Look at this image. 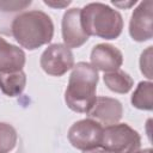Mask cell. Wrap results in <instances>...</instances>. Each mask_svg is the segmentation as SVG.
<instances>
[{"mask_svg": "<svg viewBox=\"0 0 153 153\" xmlns=\"http://www.w3.org/2000/svg\"><path fill=\"white\" fill-rule=\"evenodd\" d=\"M98 84L97 69L87 62H78L73 66L68 85L65 92L67 106L81 114H88L96 102V90Z\"/></svg>", "mask_w": 153, "mask_h": 153, "instance_id": "1", "label": "cell"}, {"mask_svg": "<svg viewBox=\"0 0 153 153\" xmlns=\"http://www.w3.org/2000/svg\"><path fill=\"white\" fill-rule=\"evenodd\" d=\"M12 35L16 41L29 50L49 43L54 36L51 18L42 11H27L12 22Z\"/></svg>", "mask_w": 153, "mask_h": 153, "instance_id": "2", "label": "cell"}, {"mask_svg": "<svg viewBox=\"0 0 153 153\" xmlns=\"http://www.w3.org/2000/svg\"><path fill=\"white\" fill-rule=\"evenodd\" d=\"M81 24L87 36L105 39L117 38L123 29L122 16L102 2H91L81 8Z\"/></svg>", "mask_w": 153, "mask_h": 153, "instance_id": "3", "label": "cell"}, {"mask_svg": "<svg viewBox=\"0 0 153 153\" xmlns=\"http://www.w3.org/2000/svg\"><path fill=\"white\" fill-rule=\"evenodd\" d=\"M140 146L139 133L127 123H116L103 129L100 147L110 153H137Z\"/></svg>", "mask_w": 153, "mask_h": 153, "instance_id": "4", "label": "cell"}, {"mask_svg": "<svg viewBox=\"0 0 153 153\" xmlns=\"http://www.w3.org/2000/svg\"><path fill=\"white\" fill-rule=\"evenodd\" d=\"M103 127L92 118H85L75 122L68 130L71 145L81 151H88L100 147Z\"/></svg>", "mask_w": 153, "mask_h": 153, "instance_id": "5", "label": "cell"}, {"mask_svg": "<svg viewBox=\"0 0 153 153\" xmlns=\"http://www.w3.org/2000/svg\"><path fill=\"white\" fill-rule=\"evenodd\" d=\"M42 69L54 76H61L74 66V56L68 47L55 43L49 45L41 55Z\"/></svg>", "mask_w": 153, "mask_h": 153, "instance_id": "6", "label": "cell"}, {"mask_svg": "<svg viewBox=\"0 0 153 153\" xmlns=\"http://www.w3.org/2000/svg\"><path fill=\"white\" fill-rule=\"evenodd\" d=\"M153 1L146 0L134 10L129 23V33L136 42L148 41L153 36Z\"/></svg>", "mask_w": 153, "mask_h": 153, "instance_id": "7", "label": "cell"}, {"mask_svg": "<svg viewBox=\"0 0 153 153\" xmlns=\"http://www.w3.org/2000/svg\"><path fill=\"white\" fill-rule=\"evenodd\" d=\"M81 8H71L62 18V38L68 48H79L87 42L88 36L81 24Z\"/></svg>", "mask_w": 153, "mask_h": 153, "instance_id": "8", "label": "cell"}, {"mask_svg": "<svg viewBox=\"0 0 153 153\" xmlns=\"http://www.w3.org/2000/svg\"><path fill=\"white\" fill-rule=\"evenodd\" d=\"M123 63L122 53L108 43L97 44L91 51V65L99 71L110 73L117 71Z\"/></svg>", "mask_w": 153, "mask_h": 153, "instance_id": "9", "label": "cell"}, {"mask_svg": "<svg viewBox=\"0 0 153 153\" xmlns=\"http://www.w3.org/2000/svg\"><path fill=\"white\" fill-rule=\"evenodd\" d=\"M122 114V104L117 99L109 97H97L93 106L88 111V116L91 118L106 126L116 124L121 120Z\"/></svg>", "mask_w": 153, "mask_h": 153, "instance_id": "10", "label": "cell"}, {"mask_svg": "<svg viewBox=\"0 0 153 153\" xmlns=\"http://www.w3.org/2000/svg\"><path fill=\"white\" fill-rule=\"evenodd\" d=\"M25 65V53L0 37V71H19Z\"/></svg>", "mask_w": 153, "mask_h": 153, "instance_id": "11", "label": "cell"}, {"mask_svg": "<svg viewBox=\"0 0 153 153\" xmlns=\"http://www.w3.org/2000/svg\"><path fill=\"white\" fill-rule=\"evenodd\" d=\"M26 85V75L23 69L0 71V88L8 97L19 96Z\"/></svg>", "mask_w": 153, "mask_h": 153, "instance_id": "12", "label": "cell"}, {"mask_svg": "<svg viewBox=\"0 0 153 153\" xmlns=\"http://www.w3.org/2000/svg\"><path fill=\"white\" fill-rule=\"evenodd\" d=\"M103 79L108 88L116 93H127L131 90L134 85V81L130 75L120 69L110 73H104Z\"/></svg>", "mask_w": 153, "mask_h": 153, "instance_id": "13", "label": "cell"}, {"mask_svg": "<svg viewBox=\"0 0 153 153\" xmlns=\"http://www.w3.org/2000/svg\"><path fill=\"white\" fill-rule=\"evenodd\" d=\"M131 104L140 110H152L153 108V84L151 81L139 82L131 96Z\"/></svg>", "mask_w": 153, "mask_h": 153, "instance_id": "14", "label": "cell"}, {"mask_svg": "<svg viewBox=\"0 0 153 153\" xmlns=\"http://www.w3.org/2000/svg\"><path fill=\"white\" fill-rule=\"evenodd\" d=\"M17 143V131L8 124L0 122V153L11 152Z\"/></svg>", "mask_w": 153, "mask_h": 153, "instance_id": "15", "label": "cell"}, {"mask_svg": "<svg viewBox=\"0 0 153 153\" xmlns=\"http://www.w3.org/2000/svg\"><path fill=\"white\" fill-rule=\"evenodd\" d=\"M140 69L146 78L152 79V47H148L140 57Z\"/></svg>", "mask_w": 153, "mask_h": 153, "instance_id": "16", "label": "cell"}, {"mask_svg": "<svg viewBox=\"0 0 153 153\" xmlns=\"http://www.w3.org/2000/svg\"><path fill=\"white\" fill-rule=\"evenodd\" d=\"M31 1H0V10L2 11H18L24 10Z\"/></svg>", "mask_w": 153, "mask_h": 153, "instance_id": "17", "label": "cell"}, {"mask_svg": "<svg viewBox=\"0 0 153 153\" xmlns=\"http://www.w3.org/2000/svg\"><path fill=\"white\" fill-rule=\"evenodd\" d=\"M44 4L48 5V6H51V7H66V6L71 5V1H62V2L57 1L56 2V1H48V0H45Z\"/></svg>", "mask_w": 153, "mask_h": 153, "instance_id": "18", "label": "cell"}, {"mask_svg": "<svg viewBox=\"0 0 153 153\" xmlns=\"http://www.w3.org/2000/svg\"><path fill=\"white\" fill-rule=\"evenodd\" d=\"M84 153H110V152H108L106 149H104V148H99V147H97V148H93V149H88V151H84Z\"/></svg>", "mask_w": 153, "mask_h": 153, "instance_id": "19", "label": "cell"}, {"mask_svg": "<svg viewBox=\"0 0 153 153\" xmlns=\"http://www.w3.org/2000/svg\"><path fill=\"white\" fill-rule=\"evenodd\" d=\"M136 1L134 0V1H129V2H115V1H112V4L115 5V6H118V7H129V6H131V5H134Z\"/></svg>", "mask_w": 153, "mask_h": 153, "instance_id": "20", "label": "cell"}, {"mask_svg": "<svg viewBox=\"0 0 153 153\" xmlns=\"http://www.w3.org/2000/svg\"><path fill=\"white\" fill-rule=\"evenodd\" d=\"M137 153H152V149L151 148H147V149H143V151H139Z\"/></svg>", "mask_w": 153, "mask_h": 153, "instance_id": "21", "label": "cell"}]
</instances>
